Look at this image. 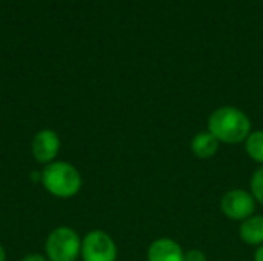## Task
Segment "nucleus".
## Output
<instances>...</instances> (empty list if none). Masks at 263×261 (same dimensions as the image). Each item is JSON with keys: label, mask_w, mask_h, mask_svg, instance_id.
Here are the masks:
<instances>
[{"label": "nucleus", "mask_w": 263, "mask_h": 261, "mask_svg": "<svg viewBox=\"0 0 263 261\" xmlns=\"http://www.w3.org/2000/svg\"><path fill=\"white\" fill-rule=\"evenodd\" d=\"M251 126L250 117L234 106H222L208 117V131L219 140V143H243L253 132Z\"/></svg>", "instance_id": "nucleus-1"}, {"label": "nucleus", "mask_w": 263, "mask_h": 261, "mask_svg": "<svg viewBox=\"0 0 263 261\" xmlns=\"http://www.w3.org/2000/svg\"><path fill=\"white\" fill-rule=\"evenodd\" d=\"M43 188L57 198H71L82 189V175L68 162H52L46 165L40 175Z\"/></svg>", "instance_id": "nucleus-2"}, {"label": "nucleus", "mask_w": 263, "mask_h": 261, "mask_svg": "<svg viewBox=\"0 0 263 261\" xmlns=\"http://www.w3.org/2000/svg\"><path fill=\"white\" fill-rule=\"evenodd\" d=\"M45 251L49 261H76L82 251V240L74 229L62 226L48 235Z\"/></svg>", "instance_id": "nucleus-3"}, {"label": "nucleus", "mask_w": 263, "mask_h": 261, "mask_svg": "<svg viewBox=\"0 0 263 261\" xmlns=\"http://www.w3.org/2000/svg\"><path fill=\"white\" fill-rule=\"evenodd\" d=\"M83 261H116L117 260V246L109 234L105 231H91L82 240Z\"/></svg>", "instance_id": "nucleus-4"}, {"label": "nucleus", "mask_w": 263, "mask_h": 261, "mask_svg": "<svg viewBox=\"0 0 263 261\" xmlns=\"http://www.w3.org/2000/svg\"><path fill=\"white\" fill-rule=\"evenodd\" d=\"M220 209L223 215L231 220L243 222L254 215L256 200L251 192L245 189H231L220 200Z\"/></svg>", "instance_id": "nucleus-5"}, {"label": "nucleus", "mask_w": 263, "mask_h": 261, "mask_svg": "<svg viewBox=\"0 0 263 261\" xmlns=\"http://www.w3.org/2000/svg\"><path fill=\"white\" fill-rule=\"evenodd\" d=\"M60 149V138L55 131L52 129H42L39 131L31 143L32 157L43 165H49L55 160Z\"/></svg>", "instance_id": "nucleus-6"}, {"label": "nucleus", "mask_w": 263, "mask_h": 261, "mask_svg": "<svg viewBox=\"0 0 263 261\" xmlns=\"http://www.w3.org/2000/svg\"><path fill=\"white\" fill-rule=\"evenodd\" d=\"M185 252L182 246L171 238H157L154 240L146 252L148 261H183Z\"/></svg>", "instance_id": "nucleus-7"}, {"label": "nucleus", "mask_w": 263, "mask_h": 261, "mask_svg": "<svg viewBox=\"0 0 263 261\" xmlns=\"http://www.w3.org/2000/svg\"><path fill=\"white\" fill-rule=\"evenodd\" d=\"M219 140L210 132V131H203V132H197L193 140H191V151L197 158L202 160H208L211 157H214L219 151Z\"/></svg>", "instance_id": "nucleus-8"}, {"label": "nucleus", "mask_w": 263, "mask_h": 261, "mask_svg": "<svg viewBox=\"0 0 263 261\" xmlns=\"http://www.w3.org/2000/svg\"><path fill=\"white\" fill-rule=\"evenodd\" d=\"M240 238L250 246L263 245V215H251L240 223Z\"/></svg>", "instance_id": "nucleus-9"}, {"label": "nucleus", "mask_w": 263, "mask_h": 261, "mask_svg": "<svg viewBox=\"0 0 263 261\" xmlns=\"http://www.w3.org/2000/svg\"><path fill=\"white\" fill-rule=\"evenodd\" d=\"M245 151L251 160L263 166V131H254L245 140Z\"/></svg>", "instance_id": "nucleus-10"}, {"label": "nucleus", "mask_w": 263, "mask_h": 261, "mask_svg": "<svg viewBox=\"0 0 263 261\" xmlns=\"http://www.w3.org/2000/svg\"><path fill=\"white\" fill-rule=\"evenodd\" d=\"M251 194L256 202L263 205V166H260L251 177Z\"/></svg>", "instance_id": "nucleus-11"}, {"label": "nucleus", "mask_w": 263, "mask_h": 261, "mask_svg": "<svg viewBox=\"0 0 263 261\" xmlns=\"http://www.w3.org/2000/svg\"><path fill=\"white\" fill-rule=\"evenodd\" d=\"M183 261H206V255L200 249H190L188 252H185Z\"/></svg>", "instance_id": "nucleus-12"}, {"label": "nucleus", "mask_w": 263, "mask_h": 261, "mask_svg": "<svg viewBox=\"0 0 263 261\" xmlns=\"http://www.w3.org/2000/svg\"><path fill=\"white\" fill-rule=\"evenodd\" d=\"M22 261H49L46 257H43V255H39V254H29V255H26V257H23Z\"/></svg>", "instance_id": "nucleus-13"}, {"label": "nucleus", "mask_w": 263, "mask_h": 261, "mask_svg": "<svg viewBox=\"0 0 263 261\" xmlns=\"http://www.w3.org/2000/svg\"><path fill=\"white\" fill-rule=\"evenodd\" d=\"M254 261H263V245L257 248V251L254 254Z\"/></svg>", "instance_id": "nucleus-14"}, {"label": "nucleus", "mask_w": 263, "mask_h": 261, "mask_svg": "<svg viewBox=\"0 0 263 261\" xmlns=\"http://www.w3.org/2000/svg\"><path fill=\"white\" fill-rule=\"evenodd\" d=\"M5 260H6V252H5L3 246L0 245V261H5Z\"/></svg>", "instance_id": "nucleus-15"}]
</instances>
